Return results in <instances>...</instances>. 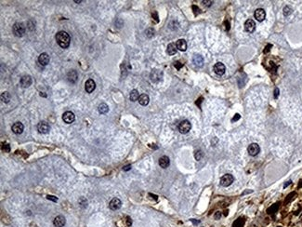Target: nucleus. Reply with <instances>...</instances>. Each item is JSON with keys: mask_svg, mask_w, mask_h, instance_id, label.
<instances>
[{"mask_svg": "<svg viewBox=\"0 0 302 227\" xmlns=\"http://www.w3.org/2000/svg\"><path fill=\"white\" fill-rule=\"evenodd\" d=\"M56 40L57 43L59 44V46L63 49H67L70 46V42H71V37L70 35L64 32V31H60L56 35Z\"/></svg>", "mask_w": 302, "mask_h": 227, "instance_id": "f257e3e1", "label": "nucleus"}, {"mask_svg": "<svg viewBox=\"0 0 302 227\" xmlns=\"http://www.w3.org/2000/svg\"><path fill=\"white\" fill-rule=\"evenodd\" d=\"M13 33L14 35L18 36V37H21L23 35V34L25 33V26L23 24H21V22H16V24H14L13 25Z\"/></svg>", "mask_w": 302, "mask_h": 227, "instance_id": "f03ea898", "label": "nucleus"}, {"mask_svg": "<svg viewBox=\"0 0 302 227\" xmlns=\"http://www.w3.org/2000/svg\"><path fill=\"white\" fill-rule=\"evenodd\" d=\"M192 128V124L189 120H182L179 124V131L182 134L188 133Z\"/></svg>", "mask_w": 302, "mask_h": 227, "instance_id": "7ed1b4c3", "label": "nucleus"}, {"mask_svg": "<svg viewBox=\"0 0 302 227\" xmlns=\"http://www.w3.org/2000/svg\"><path fill=\"white\" fill-rule=\"evenodd\" d=\"M233 181H234L233 176L231 175V174H225L220 179V185H222L223 187H228L233 183Z\"/></svg>", "mask_w": 302, "mask_h": 227, "instance_id": "20e7f679", "label": "nucleus"}, {"mask_svg": "<svg viewBox=\"0 0 302 227\" xmlns=\"http://www.w3.org/2000/svg\"><path fill=\"white\" fill-rule=\"evenodd\" d=\"M37 130L39 133L46 134V133L49 132L50 127H49L48 122H46V121H41V122H39L37 125Z\"/></svg>", "mask_w": 302, "mask_h": 227, "instance_id": "39448f33", "label": "nucleus"}, {"mask_svg": "<svg viewBox=\"0 0 302 227\" xmlns=\"http://www.w3.org/2000/svg\"><path fill=\"white\" fill-rule=\"evenodd\" d=\"M247 151H248V154L251 156H258L260 152V147L258 143H251V144L247 148Z\"/></svg>", "mask_w": 302, "mask_h": 227, "instance_id": "423d86ee", "label": "nucleus"}, {"mask_svg": "<svg viewBox=\"0 0 302 227\" xmlns=\"http://www.w3.org/2000/svg\"><path fill=\"white\" fill-rule=\"evenodd\" d=\"M63 119L65 123L67 124H71L73 123L74 121L75 120V116H74V114L71 111H67L65 112L63 115Z\"/></svg>", "mask_w": 302, "mask_h": 227, "instance_id": "0eeeda50", "label": "nucleus"}, {"mask_svg": "<svg viewBox=\"0 0 302 227\" xmlns=\"http://www.w3.org/2000/svg\"><path fill=\"white\" fill-rule=\"evenodd\" d=\"M213 70L217 74L222 75V74H224V73H225V71H226V67L222 63H217L213 67Z\"/></svg>", "mask_w": 302, "mask_h": 227, "instance_id": "6e6552de", "label": "nucleus"}, {"mask_svg": "<svg viewBox=\"0 0 302 227\" xmlns=\"http://www.w3.org/2000/svg\"><path fill=\"white\" fill-rule=\"evenodd\" d=\"M255 29H256V22L249 19V20H247L245 22V32L247 33H253L255 31Z\"/></svg>", "mask_w": 302, "mask_h": 227, "instance_id": "1a4fd4ad", "label": "nucleus"}, {"mask_svg": "<svg viewBox=\"0 0 302 227\" xmlns=\"http://www.w3.org/2000/svg\"><path fill=\"white\" fill-rule=\"evenodd\" d=\"M66 223V220L65 218L63 215H58L57 217H55L53 221V224L55 227H63Z\"/></svg>", "mask_w": 302, "mask_h": 227, "instance_id": "9d476101", "label": "nucleus"}, {"mask_svg": "<svg viewBox=\"0 0 302 227\" xmlns=\"http://www.w3.org/2000/svg\"><path fill=\"white\" fill-rule=\"evenodd\" d=\"M96 88V83L93 79H88L86 84H85V89L88 93H91L94 91V89Z\"/></svg>", "mask_w": 302, "mask_h": 227, "instance_id": "9b49d317", "label": "nucleus"}, {"mask_svg": "<svg viewBox=\"0 0 302 227\" xmlns=\"http://www.w3.org/2000/svg\"><path fill=\"white\" fill-rule=\"evenodd\" d=\"M122 206V202L119 198H113L109 204V208L112 209V210H117L121 208Z\"/></svg>", "mask_w": 302, "mask_h": 227, "instance_id": "f8f14e48", "label": "nucleus"}, {"mask_svg": "<svg viewBox=\"0 0 302 227\" xmlns=\"http://www.w3.org/2000/svg\"><path fill=\"white\" fill-rule=\"evenodd\" d=\"M254 16H255V19H257V21H262L266 18V12L263 9H258V10H256Z\"/></svg>", "mask_w": 302, "mask_h": 227, "instance_id": "ddd939ff", "label": "nucleus"}, {"mask_svg": "<svg viewBox=\"0 0 302 227\" xmlns=\"http://www.w3.org/2000/svg\"><path fill=\"white\" fill-rule=\"evenodd\" d=\"M163 77V73L160 70H152L151 73V79L152 82H159Z\"/></svg>", "mask_w": 302, "mask_h": 227, "instance_id": "4468645a", "label": "nucleus"}, {"mask_svg": "<svg viewBox=\"0 0 302 227\" xmlns=\"http://www.w3.org/2000/svg\"><path fill=\"white\" fill-rule=\"evenodd\" d=\"M20 83L22 88H28L32 84V77L30 75H23L20 80Z\"/></svg>", "mask_w": 302, "mask_h": 227, "instance_id": "2eb2a0df", "label": "nucleus"}, {"mask_svg": "<svg viewBox=\"0 0 302 227\" xmlns=\"http://www.w3.org/2000/svg\"><path fill=\"white\" fill-rule=\"evenodd\" d=\"M24 130V126L21 122H16L12 125V131L15 134H21Z\"/></svg>", "mask_w": 302, "mask_h": 227, "instance_id": "dca6fc26", "label": "nucleus"}, {"mask_svg": "<svg viewBox=\"0 0 302 227\" xmlns=\"http://www.w3.org/2000/svg\"><path fill=\"white\" fill-rule=\"evenodd\" d=\"M49 54H46V53H42L39 55V57H38V62H39V63L43 66H46V65H48L49 63Z\"/></svg>", "mask_w": 302, "mask_h": 227, "instance_id": "f3484780", "label": "nucleus"}, {"mask_svg": "<svg viewBox=\"0 0 302 227\" xmlns=\"http://www.w3.org/2000/svg\"><path fill=\"white\" fill-rule=\"evenodd\" d=\"M170 165V159L169 157L166 156H164L159 158V166L163 169H166L168 168V166Z\"/></svg>", "mask_w": 302, "mask_h": 227, "instance_id": "a211bd4d", "label": "nucleus"}, {"mask_svg": "<svg viewBox=\"0 0 302 227\" xmlns=\"http://www.w3.org/2000/svg\"><path fill=\"white\" fill-rule=\"evenodd\" d=\"M192 62H193V63H194L196 66H198V67H202L203 64H204V58H203L202 56H201V55L196 54V55L193 56V58H192Z\"/></svg>", "mask_w": 302, "mask_h": 227, "instance_id": "6ab92c4d", "label": "nucleus"}, {"mask_svg": "<svg viewBox=\"0 0 302 227\" xmlns=\"http://www.w3.org/2000/svg\"><path fill=\"white\" fill-rule=\"evenodd\" d=\"M150 102V98L147 94H141L138 98V102L141 105H143V106H146L147 104L149 103Z\"/></svg>", "mask_w": 302, "mask_h": 227, "instance_id": "aec40b11", "label": "nucleus"}, {"mask_svg": "<svg viewBox=\"0 0 302 227\" xmlns=\"http://www.w3.org/2000/svg\"><path fill=\"white\" fill-rule=\"evenodd\" d=\"M176 45H177L178 49L180 50V51H185L186 49H187V43H186V41L184 39H179L177 41Z\"/></svg>", "mask_w": 302, "mask_h": 227, "instance_id": "412c9836", "label": "nucleus"}, {"mask_svg": "<svg viewBox=\"0 0 302 227\" xmlns=\"http://www.w3.org/2000/svg\"><path fill=\"white\" fill-rule=\"evenodd\" d=\"M177 50H178V48H177V45L174 44V43H170L168 46H167V49H166V52H167V54L168 55H174L177 53Z\"/></svg>", "mask_w": 302, "mask_h": 227, "instance_id": "4be33fe9", "label": "nucleus"}, {"mask_svg": "<svg viewBox=\"0 0 302 227\" xmlns=\"http://www.w3.org/2000/svg\"><path fill=\"white\" fill-rule=\"evenodd\" d=\"M138 98H139V94H138V91L137 89H133V90H131V92H130V95H129V99L131 102H136L138 100Z\"/></svg>", "mask_w": 302, "mask_h": 227, "instance_id": "5701e85b", "label": "nucleus"}, {"mask_svg": "<svg viewBox=\"0 0 302 227\" xmlns=\"http://www.w3.org/2000/svg\"><path fill=\"white\" fill-rule=\"evenodd\" d=\"M67 78L70 82H72V83H74L76 82L77 80V73L75 71H71V72H69L68 73V75H67Z\"/></svg>", "mask_w": 302, "mask_h": 227, "instance_id": "b1692460", "label": "nucleus"}, {"mask_svg": "<svg viewBox=\"0 0 302 227\" xmlns=\"http://www.w3.org/2000/svg\"><path fill=\"white\" fill-rule=\"evenodd\" d=\"M98 109H99V112L100 114H106L108 111H109V106H108L106 103L102 102V103H100L99 105V108Z\"/></svg>", "mask_w": 302, "mask_h": 227, "instance_id": "393cba45", "label": "nucleus"}, {"mask_svg": "<svg viewBox=\"0 0 302 227\" xmlns=\"http://www.w3.org/2000/svg\"><path fill=\"white\" fill-rule=\"evenodd\" d=\"M10 99H11V96H10V94L9 92L5 91V92H3L1 94V100H2V102L7 103V102L10 101Z\"/></svg>", "mask_w": 302, "mask_h": 227, "instance_id": "a878e982", "label": "nucleus"}, {"mask_svg": "<svg viewBox=\"0 0 302 227\" xmlns=\"http://www.w3.org/2000/svg\"><path fill=\"white\" fill-rule=\"evenodd\" d=\"M292 12H293V9H292L291 7L285 6L284 7V16H289L290 14H292Z\"/></svg>", "mask_w": 302, "mask_h": 227, "instance_id": "bb28decb", "label": "nucleus"}, {"mask_svg": "<svg viewBox=\"0 0 302 227\" xmlns=\"http://www.w3.org/2000/svg\"><path fill=\"white\" fill-rule=\"evenodd\" d=\"M145 35H146L147 37H149V38H151V37H152L153 35H154V30H153L152 28H148V29H147L146 31H145Z\"/></svg>", "mask_w": 302, "mask_h": 227, "instance_id": "cd10ccee", "label": "nucleus"}, {"mask_svg": "<svg viewBox=\"0 0 302 227\" xmlns=\"http://www.w3.org/2000/svg\"><path fill=\"white\" fill-rule=\"evenodd\" d=\"M203 156H204V154H203L202 151H200V150L196 151L195 154H194V157H195V159H196V160H198V161L202 159V157H203Z\"/></svg>", "mask_w": 302, "mask_h": 227, "instance_id": "c85d7f7f", "label": "nucleus"}, {"mask_svg": "<svg viewBox=\"0 0 302 227\" xmlns=\"http://www.w3.org/2000/svg\"><path fill=\"white\" fill-rule=\"evenodd\" d=\"M46 199L51 200L53 202H57L58 201V198H56V196H54V195H48V196H46Z\"/></svg>", "mask_w": 302, "mask_h": 227, "instance_id": "c756f323", "label": "nucleus"}, {"mask_svg": "<svg viewBox=\"0 0 302 227\" xmlns=\"http://www.w3.org/2000/svg\"><path fill=\"white\" fill-rule=\"evenodd\" d=\"M279 92H280V90H279L278 88H275L274 89V98L275 99H277V98L279 97Z\"/></svg>", "mask_w": 302, "mask_h": 227, "instance_id": "7c9ffc66", "label": "nucleus"}, {"mask_svg": "<svg viewBox=\"0 0 302 227\" xmlns=\"http://www.w3.org/2000/svg\"><path fill=\"white\" fill-rule=\"evenodd\" d=\"M174 65H175V67L177 68V69H180V68L183 66V65H182V64H181L180 62H176V63H174Z\"/></svg>", "mask_w": 302, "mask_h": 227, "instance_id": "2f4dec72", "label": "nucleus"}, {"mask_svg": "<svg viewBox=\"0 0 302 227\" xmlns=\"http://www.w3.org/2000/svg\"><path fill=\"white\" fill-rule=\"evenodd\" d=\"M240 117H241V116H240L239 114H236V115L234 116V117L232 118V122H234V121H236V120H239V119H240Z\"/></svg>", "mask_w": 302, "mask_h": 227, "instance_id": "473e14b6", "label": "nucleus"}, {"mask_svg": "<svg viewBox=\"0 0 302 227\" xmlns=\"http://www.w3.org/2000/svg\"><path fill=\"white\" fill-rule=\"evenodd\" d=\"M220 216H221V213L218 211V212L215 214V219H216V220H219V219L220 218Z\"/></svg>", "mask_w": 302, "mask_h": 227, "instance_id": "72a5a7b5", "label": "nucleus"}, {"mask_svg": "<svg viewBox=\"0 0 302 227\" xmlns=\"http://www.w3.org/2000/svg\"><path fill=\"white\" fill-rule=\"evenodd\" d=\"M123 170H125V171H128L129 170H131V165H127V166H126V167L124 168Z\"/></svg>", "mask_w": 302, "mask_h": 227, "instance_id": "f704fd0d", "label": "nucleus"}, {"mask_svg": "<svg viewBox=\"0 0 302 227\" xmlns=\"http://www.w3.org/2000/svg\"><path fill=\"white\" fill-rule=\"evenodd\" d=\"M203 3L206 6H211V4H213V1H203Z\"/></svg>", "mask_w": 302, "mask_h": 227, "instance_id": "c9c22d12", "label": "nucleus"}, {"mask_svg": "<svg viewBox=\"0 0 302 227\" xmlns=\"http://www.w3.org/2000/svg\"><path fill=\"white\" fill-rule=\"evenodd\" d=\"M131 223H132V222H131L130 218H128V217H127V226H130V225H131Z\"/></svg>", "mask_w": 302, "mask_h": 227, "instance_id": "e433bc0d", "label": "nucleus"}, {"mask_svg": "<svg viewBox=\"0 0 302 227\" xmlns=\"http://www.w3.org/2000/svg\"><path fill=\"white\" fill-rule=\"evenodd\" d=\"M291 184V181H287V184H286L284 185V187H286V186H287L288 184Z\"/></svg>", "mask_w": 302, "mask_h": 227, "instance_id": "4c0bfd02", "label": "nucleus"}]
</instances>
